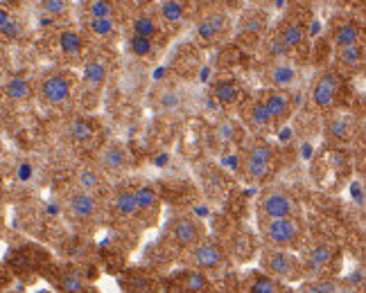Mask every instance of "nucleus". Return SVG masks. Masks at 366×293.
Masks as SVG:
<instances>
[{
  "label": "nucleus",
  "mask_w": 366,
  "mask_h": 293,
  "mask_svg": "<svg viewBox=\"0 0 366 293\" xmlns=\"http://www.w3.org/2000/svg\"><path fill=\"white\" fill-rule=\"evenodd\" d=\"M222 162L224 165H231V169L235 171L237 167H240V162H237V158H235V156H224V158H222Z\"/></svg>",
  "instance_id": "obj_43"
},
{
  "label": "nucleus",
  "mask_w": 366,
  "mask_h": 293,
  "mask_svg": "<svg viewBox=\"0 0 366 293\" xmlns=\"http://www.w3.org/2000/svg\"><path fill=\"white\" fill-rule=\"evenodd\" d=\"M129 45H132V52L138 54V57H150L152 50H154L152 39H143V36H136V34H134V39L129 41Z\"/></svg>",
  "instance_id": "obj_35"
},
{
  "label": "nucleus",
  "mask_w": 366,
  "mask_h": 293,
  "mask_svg": "<svg viewBox=\"0 0 366 293\" xmlns=\"http://www.w3.org/2000/svg\"><path fill=\"white\" fill-rule=\"evenodd\" d=\"M260 102L267 108L273 122H285L292 113V99L285 90H269L267 97L260 99Z\"/></svg>",
  "instance_id": "obj_13"
},
{
  "label": "nucleus",
  "mask_w": 366,
  "mask_h": 293,
  "mask_svg": "<svg viewBox=\"0 0 366 293\" xmlns=\"http://www.w3.org/2000/svg\"><path fill=\"white\" fill-rule=\"evenodd\" d=\"M157 32H159V25L150 16H138L134 21V34L136 36H143V39H154Z\"/></svg>",
  "instance_id": "obj_30"
},
{
  "label": "nucleus",
  "mask_w": 366,
  "mask_h": 293,
  "mask_svg": "<svg viewBox=\"0 0 366 293\" xmlns=\"http://www.w3.org/2000/svg\"><path fill=\"white\" fill-rule=\"evenodd\" d=\"M100 167L104 171H111V174H118L127 167V151L122 149L120 144H109L104 146L102 151H100Z\"/></svg>",
  "instance_id": "obj_14"
},
{
  "label": "nucleus",
  "mask_w": 366,
  "mask_h": 293,
  "mask_svg": "<svg viewBox=\"0 0 366 293\" xmlns=\"http://www.w3.org/2000/svg\"><path fill=\"white\" fill-rule=\"evenodd\" d=\"M68 135L75 142H86L90 140V135H93V129H90V124L86 120H72L68 126Z\"/></svg>",
  "instance_id": "obj_32"
},
{
  "label": "nucleus",
  "mask_w": 366,
  "mask_h": 293,
  "mask_svg": "<svg viewBox=\"0 0 366 293\" xmlns=\"http://www.w3.org/2000/svg\"><path fill=\"white\" fill-rule=\"evenodd\" d=\"M364 289H358V287H351V285H344L340 282V287H337V293H362Z\"/></svg>",
  "instance_id": "obj_42"
},
{
  "label": "nucleus",
  "mask_w": 366,
  "mask_h": 293,
  "mask_svg": "<svg viewBox=\"0 0 366 293\" xmlns=\"http://www.w3.org/2000/svg\"><path fill=\"white\" fill-rule=\"evenodd\" d=\"M217 138H219V142H231L233 138H235V124L233 122H222L217 126Z\"/></svg>",
  "instance_id": "obj_39"
},
{
  "label": "nucleus",
  "mask_w": 366,
  "mask_h": 293,
  "mask_svg": "<svg viewBox=\"0 0 366 293\" xmlns=\"http://www.w3.org/2000/svg\"><path fill=\"white\" fill-rule=\"evenodd\" d=\"M206 237V228L201 221L192 217H179L168 226L166 240H170V244H175L181 251H190L192 246L199 244Z\"/></svg>",
  "instance_id": "obj_6"
},
{
  "label": "nucleus",
  "mask_w": 366,
  "mask_h": 293,
  "mask_svg": "<svg viewBox=\"0 0 366 293\" xmlns=\"http://www.w3.org/2000/svg\"><path fill=\"white\" fill-rule=\"evenodd\" d=\"M39 95L45 104L63 106L72 95V81L66 72H50V75H45L41 81Z\"/></svg>",
  "instance_id": "obj_7"
},
{
  "label": "nucleus",
  "mask_w": 366,
  "mask_h": 293,
  "mask_svg": "<svg viewBox=\"0 0 366 293\" xmlns=\"http://www.w3.org/2000/svg\"><path fill=\"white\" fill-rule=\"evenodd\" d=\"M90 18H111L113 16V5L109 0H90L88 5Z\"/></svg>",
  "instance_id": "obj_34"
},
{
  "label": "nucleus",
  "mask_w": 366,
  "mask_h": 293,
  "mask_svg": "<svg viewBox=\"0 0 366 293\" xmlns=\"http://www.w3.org/2000/svg\"><path fill=\"white\" fill-rule=\"evenodd\" d=\"M271 165H273V149L271 144L267 142H255L249 153L244 158V171L249 174V178L253 181H262L269 176L271 171Z\"/></svg>",
  "instance_id": "obj_9"
},
{
  "label": "nucleus",
  "mask_w": 366,
  "mask_h": 293,
  "mask_svg": "<svg viewBox=\"0 0 366 293\" xmlns=\"http://www.w3.org/2000/svg\"><path fill=\"white\" fill-rule=\"evenodd\" d=\"M30 95H32V84L30 79L23 75H16L5 84V97L12 99V102H23V99H27Z\"/></svg>",
  "instance_id": "obj_19"
},
{
  "label": "nucleus",
  "mask_w": 366,
  "mask_h": 293,
  "mask_svg": "<svg viewBox=\"0 0 366 293\" xmlns=\"http://www.w3.org/2000/svg\"><path fill=\"white\" fill-rule=\"evenodd\" d=\"M269 79L278 90H285L296 81V70L292 68L289 63H276V66L269 70Z\"/></svg>",
  "instance_id": "obj_21"
},
{
  "label": "nucleus",
  "mask_w": 366,
  "mask_h": 293,
  "mask_svg": "<svg viewBox=\"0 0 366 293\" xmlns=\"http://www.w3.org/2000/svg\"><path fill=\"white\" fill-rule=\"evenodd\" d=\"M283 3H285V0H276V7H283Z\"/></svg>",
  "instance_id": "obj_46"
},
{
  "label": "nucleus",
  "mask_w": 366,
  "mask_h": 293,
  "mask_svg": "<svg viewBox=\"0 0 366 293\" xmlns=\"http://www.w3.org/2000/svg\"><path fill=\"white\" fill-rule=\"evenodd\" d=\"M54 285H57L59 293H84L86 291V282L81 280L75 271H70V269L61 271Z\"/></svg>",
  "instance_id": "obj_20"
},
{
  "label": "nucleus",
  "mask_w": 366,
  "mask_h": 293,
  "mask_svg": "<svg viewBox=\"0 0 366 293\" xmlns=\"http://www.w3.org/2000/svg\"><path fill=\"white\" fill-rule=\"evenodd\" d=\"M222 23H224V18L219 16V14L208 16L206 21L199 23V36H201L204 41H210L219 30H222Z\"/></svg>",
  "instance_id": "obj_31"
},
{
  "label": "nucleus",
  "mask_w": 366,
  "mask_h": 293,
  "mask_svg": "<svg viewBox=\"0 0 366 293\" xmlns=\"http://www.w3.org/2000/svg\"><path fill=\"white\" fill-rule=\"evenodd\" d=\"M41 9L50 16H61L68 12V0H41Z\"/></svg>",
  "instance_id": "obj_36"
},
{
  "label": "nucleus",
  "mask_w": 366,
  "mask_h": 293,
  "mask_svg": "<svg viewBox=\"0 0 366 293\" xmlns=\"http://www.w3.org/2000/svg\"><path fill=\"white\" fill-rule=\"evenodd\" d=\"M351 131H353V126L346 117H335L331 122V133L337 135V138H346V135H351Z\"/></svg>",
  "instance_id": "obj_37"
},
{
  "label": "nucleus",
  "mask_w": 366,
  "mask_h": 293,
  "mask_svg": "<svg viewBox=\"0 0 366 293\" xmlns=\"http://www.w3.org/2000/svg\"><path fill=\"white\" fill-rule=\"evenodd\" d=\"M362 39V30H360V25L358 23H342V25H337L335 27V32H333V41L337 48H346V45H358Z\"/></svg>",
  "instance_id": "obj_17"
},
{
  "label": "nucleus",
  "mask_w": 366,
  "mask_h": 293,
  "mask_svg": "<svg viewBox=\"0 0 366 293\" xmlns=\"http://www.w3.org/2000/svg\"><path fill=\"white\" fill-rule=\"evenodd\" d=\"M301 264H303V280L335 278L333 271L340 267V251L333 244H317L301 258Z\"/></svg>",
  "instance_id": "obj_3"
},
{
  "label": "nucleus",
  "mask_w": 366,
  "mask_h": 293,
  "mask_svg": "<svg viewBox=\"0 0 366 293\" xmlns=\"http://www.w3.org/2000/svg\"><path fill=\"white\" fill-rule=\"evenodd\" d=\"M278 41L285 45V48H296V45H301L305 41V30L301 27L299 23H287L285 27L280 30V36H278Z\"/></svg>",
  "instance_id": "obj_23"
},
{
  "label": "nucleus",
  "mask_w": 366,
  "mask_h": 293,
  "mask_svg": "<svg viewBox=\"0 0 366 293\" xmlns=\"http://www.w3.org/2000/svg\"><path fill=\"white\" fill-rule=\"evenodd\" d=\"M351 3H362V0H351Z\"/></svg>",
  "instance_id": "obj_48"
},
{
  "label": "nucleus",
  "mask_w": 366,
  "mask_h": 293,
  "mask_svg": "<svg viewBox=\"0 0 366 293\" xmlns=\"http://www.w3.org/2000/svg\"><path fill=\"white\" fill-rule=\"evenodd\" d=\"M340 280L337 278H308L299 282L296 293H337Z\"/></svg>",
  "instance_id": "obj_18"
},
{
  "label": "nucleus",
  "mask_w": 366,
  "mask_h": 293,
  "mask_svg": "<svg viewBox=\"0 0 366 293\" xmlns=\"http://www.w3.org/2000/svg\"><path fill=\"white\" fill-rule=\"evenodd\" d=\"M3 66H5V52L0 50V68H3Z\"/></svg>",
  "instance_id": "obj_45"
},
{
  "label": "nucleus",
  "mask_w": 366,
  "mask_h": 293,
  "mask_svg": "<svg viewBox=\"0 0 366 293\" xmlns=\"http://www.w3.org/2000/svg\"><path fill=\"white\" fill-rule=\"evenodd\" d=\"M0 36H5V39H18V36H21V23H18L16 18H9V21L0 27Z\"/></svg>",
  "instance_id": "obj_38"
},
{
  "label": "nucleus",
  "mask_w": 366,
  "mask_h": 293,
  "mask_svg": "<svg viewBox=\"0 0 366 293\" xmlns=\"http://www.w3.org/2000/svg\"><path fill=\"white\" fill-rule=\"evenodd\" d=\"M88 30L97 36H111L116 30V23H113V18H90Z\"/></svg>",
  "instance_id": "obj_33"
},
{
  "label": "nucleus",
  "mask_w": 366,
  "mask_h": 293,
  "mask_svg": "<svg viewBox=\"0 0 366 293\" xmlns=\"http://www.w3.org/2000/svg\"><path fill=\"white\" fill-rule=\"evenodd\" d=\"M75 185H77V190L90 192V194H93V192L100 187V174L93 167H79L75 174Z\"/></svg>",
  "instance_id": "obj_24"
},
{
  "label": "nucleus",
  "mask_w": 366,
  "mask_h": 293,
  "mask_svg": "<svg viewBox=\"0 0 366 293\" xmlns=\"http://www.w3.org/2000/svg\"><path fill=\"white\" fill-rule=\"evenodd\" d=\"M9 18H12V16H9L7 9H5V7H0V27H3V25L9 21Z\"/></svg>",
  "instance_id": "obj_44"
},
{
  "label": "nucleus",
  "mask_w": 366,
  "mask_h": 293,
  "mask_svg": "<svg viewBox=\"0 0 366 293\" xmlns=\"http://www.w3.org/2000/svg\"><path fill=\"white\" fill-rule=\"evenodd\" d=\"M68 212L72 219H77V221H88V219H93L97 212V196L90 194V192H81L75 190L68 194Z\"/></svg>",
  "instance_id": "obj_10"
},
{
  "label": "nucleus",
  "mask_w": 366,
  "mask_h": 293,
  "mask_svg": "<svg viewBox=\"0 0 366 293\" xmlns=\"http://www.w3.org/2000/svg\"><path fill=\"white\" fill-rule=\"evenodd\" d=\"M337 59H340V63H344L346 68H360L364 63V50L362 45H346V48H340V52H337Z\"/></svg>",
  "instance_id": "obj_25"
},
{
  "label": "nucleus",
  "mask_w": 366,
  "mask_h": 293,
  "mask_svg": "<svg viewBox=\"0 0 366 293\" xmlns=\"http://www.w3.org/2000/svg\"><path fill=\"white\" fill-rule=\"evenodd\" d=\"M260 27H262V18H258V16L244 18V30L246 32H260Z\"/></svg>",
  "instance_id": "obj_40"
},
{
  "label": "nucleus",
  "mask_w": 366,
  "mask_h": 293,
  "mask_svg": "<svg viewBox=\"0 0 366 293\" xmlns=\"http://www.w3.org/2000/svg\"><path fill=\"white\" fill-rule=\"evenodd\" d=\"M244 293H292L287 285L273 280L262 271H251L244 278Z\"/></svg>",
  "instance_id": "obj_12"
},
{
  "label": "nucleus",
  "mask_w": 366,
  "mask_h": 293,
  "mask_svg": "<svg viewBox=\"0 0 366 293\" xmlns=\"http://www.w3.org/2000/svg\"><path fill=\"white\" fill-rule=\"evenodd\" d=\"M260 271L283 285H299L303 280V264L294 251L267 249L260 255Z\"/></svg>",
  "instance_id": "obj_2"
},
{
  "label": "nucleus",
  "mask_w": 366,
  "mask_h": 293,
  "mask_svg": "<svg viewBox=\"0 0 366 293\" xmlns=\"http://www.w3.org/2000/svg\"><path fill=\"white\" fill-rule=\"evenodd\" d=\"M296 199L285 190H269L260 199V215L264 219H283L296 217Z\"/></svg>",
  "instance_id": "obj_8"
},
{
  "label": "nucleus",
  "mask_w": 366,
  "mask_h": 293,
  "mask_svg": "<svg viewBox=\"0 0 366 293\" xmlns=\"http://www.w3.org/2000/svg\"><path fill=\"white\" fill-rule=\"evenodd\" d=\"M249 120H251V124L255 126V129H260V131H267L269 126L273 124L271 115L267 113V108H264L262 102H253V104H251Z\"/></svg>",
  "instance_id": "obj_27"
},
{
  "label": "nucleus",
  "mask_w": 366,
  "mask_h": 293,
  "mask_svg": "<svg viewBox=\"0 0 366 293\" xmlns=\"http://www.w3.org/2000/svg\"><path fill=\"white\" fill-rule=\"evenodd\" d=\"M226 3H228V5H235V3H237V0H226Z\"/></svg>",
  "instance_id": "obj_47"
},
{
  "label": "nucleus",
  "mask_w": 366,
  "mask_h": 293,
  "mask_svg": "<svg viewBox=\"0 0 366 293\" xmlns=\"http://www.w3.org/2000/svg\"><path fill=\"white\" fill-rule=\"evenodd\" d=\"M269 50H271V54H276V57H283V54H287V48H285V45H283L278 39L271 41V48H269Z\"/></svg>",
  "instance_id": "obj_41"
},
{
  "label": "nucleus",
  "mask_w": 366,
  "mask_h": 293,
  "mask_svg": "<svg viewBox=\"0 0 366 293\" xmlns=\"http://www.w3.org/2000/svg\"><path fill=\"white\" fill-rule=\"evenodd\" d=\"M183 14H186V5L181 0H166L161 5V16L166 18L168 23H181Z\"/></svg>",
  "instance_id": "obj_28"
},
{
  "label": "nucleus",
  "mask_w": 366,
  "mask_h": 293,
  "mask_svg": "<svg viewBox=\"0 0 366 293\" xmlns=\"http://www.w3.org/2000/svg\"><path fill=\"white\" fill-rule=\"evenodd\" d=\"M337 90H340V79H337L335 72H324L321 77L317 79V84L312 88V102L317 108H331L337 99Z\"/></svg>",
  "instance_id": "obj_11"
},
{
  "label": "nucleus",
  "mask_w": 366,
  "mask_h": 293,
  "mask_svg": "<svg viewBox=\"0 0 366 293\" xmlns=\"http://www.w3.org/2000/svg\"><path fill=\"white\" fill-rule=\"evenodd\" d=\"M113 212L122 219H132L138 215V206H136V196H134V190L125 187V190H118L116 196H113Z\"/></svg>",
  "instance_id": "obj_16"
},
{
  "label": "nucleus",
  "mask_w": 366,
  "mask_h": 293,
  "mask_svg": "<svg viewBox=\"0 0 366 293\" xmlns=\"http://www.w3.org/2000/svg\"><path fill=\"white\" fill-rule=\"evenodd\" d=\"M305 228L299 217H283V219H264L262 221V240L269 249L294 251L303 244Z\"/></svg>",
  "instance_id": "obj_1"
},
{
  "label": "nucleus",
  "mask_w": 366,
  "mask_h": 293,
  "mask_svg": "<svg viewBox=\"0 0 366 293\" xmlns=\"http://www.w3.org/2000/svg\"><path fill=\"white\" fill-rule=\"evenodd\" d=\"M81 45H84V39H81L77 32L66 30V32L59 34V48H61L63 54H70V57H75V54L81 52Z\"/></svg>",
  "instance_id": "obj_26"
},
{
  "label": "nucleus",
  "mask_w": 366,
  "mask_h": 293,
  "mask_svg": "<svg viewBox=\"0 0 366 293\" xmlns=\"http://www.w3.org/2000/svg\"><path fill=\"white\" fill-rule=\"evenodd\" d=\"M168 293H215L213 282H210L208 273L197 269H181L166 280Z\"/></svg>",
  "instance_id": "obj_5"
},
{
  "label": "nucleus",
  "mask_w": 366,
  "mask_h": 293,
  "mask_svg": "<svg viewBox=\"0 0 366 293\" xmlns=\"http://www.w3.org/2000/svg\"><path fill=\"white\" fill-rule=\"evenodd\" d=\"M186 253H188V258H186L188 267L197 269V271H204V273L222 269L224 264L228 262L226 251L222 249V244H217L215 240H208V237H204V240H201L199 244H195Z\"/></svg>",
  "instance_id": "obj_4"
},
{
  "label": "nucleus",
  "mask_w": 366,
  "mask_h": 293,
  "mask_svg": "<svg viewBox=\"0 0 366 293\" xmlns=\"http://www.w3.org/2000/svg\"><path fill=\"white\" fill-rule=\"evenodd\" d=\"M215 97L222 104H235L237 99H240V90H237L233 81H219L215 86Z\"/></svg>",
  "instance_id": "obj_29"
},
{
  "label": "nucleus",
  "mask_w": 366,
  "mask_h": 293,
  "mask_svg": "<svg viewBox=\"0 0 366 293\" xmlns=\"http://www.w3.org/2000/svg\"><path fill=\"white\" fill-rule=\"evenodd\" d=\"M134 196H136V206H138V215H148L159 208V194L157 190L150 185H141L138 190H134Z\"/></svg>",
  "instance_id": "obj_22"
},
{
  "label": "nucleus",
  "mask_w": 366,
  "mask_h": 293,
  "mask_svg": "<svg viewBox=\"0 0 366 293\" xmlns=\"http://www.w3.org/2000/svg\"><path fill=\"white\" fill-rule=\"evenodd\" d=\"M81 77H84V81L90 86V88H100L104 86V81L109 77V63L104 59H88L84 63V72H81Z\"/></svg>",
  "instance_id": "obj_15"
}]
</instances>
